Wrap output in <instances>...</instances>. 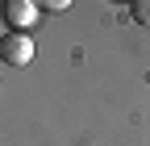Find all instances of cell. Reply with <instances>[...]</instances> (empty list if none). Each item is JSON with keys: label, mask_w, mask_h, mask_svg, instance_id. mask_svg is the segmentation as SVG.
<instances>
[{"label": "cell", "mask_w": 150, "mask_h": 146, "mask_svg": "<svg viewBox=\"0 0 150 146\" xmlns=\"http://www.w3.org/2000/svg\"><path fill=\"white\" fill-rule=\"evenodd\" d=\"M129 17L138 25H150V0H129Z\"/></svg>", "instance_id": "3"}, {"label": "cell", "mask_w": 150, "mask_h": 146, "mask_svg": "<svg viewBox=\"0 0 150 146\" xmlns=\"http://www.w3.org/2000/svg\"><path fill=\"white\" fill-rule=\"evenodd\" d=\"M0 59H4L8 67H25L33 59V42L25 38V33H4V46H0Z\"/></svg>", "instance_id": "2"}, {"label": "cell", "mask_w": 150, "mask_h": 146, "mask_svg": "<svg viewBox=\"0 0 150 146\" xmlns=\"http://www.w3.org/2000/svg\"><path fill=\"white\" fill-rule=\"evenodd\" d=\"M33 4L42 9V13H63V9H71V4H75V0H33Z\"/></svg>", "instance_id": "4"}, {"label": "cell", "mask_w": 150, "mask_h": 146, "mask_svg": "<svg viewBox=\"0 0 150 146\" xmlns=\"http://www.w3.org/2000/svg\"><path fill=\"white\" fill-rule=\"evenodd\" d=\"M38 17H42V9L33 0H4V21L13 25V33H25Z\"/></svg>", "instance_id": "1"}]
</instances>
